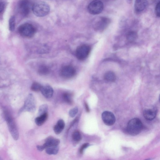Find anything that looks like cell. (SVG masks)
<instances>
[{
  "mask_svg": "<svg viewBox=\"0 0 160 160\" xmlns=\"http://www.w3.org/2000/svg\"><path fill=\"white\" fill-rule=\"evenodd\" d=\"M59 148L58 146H53L46 148V152L49 155H56L58 152Z\"/></svg>",
  "mask_w": 160,
  "mask_h": 160,
  "instance_id": "19",
  "label": "cell"
},
{
  "mask_svg": "<svg viewBox=\"0 0 160 160\" xmlns=\"http://www.w3.org/2000/svg\"><path fill=\"white\" fill-rule=\"evenodd\" d=\"M72 138L74 141L76 142H79L82 138L80 132L78 131H74L72 135Z\"/></svg>",
  "mask_w": 160,
  "mask_h": 160,
  "instance_id": "23",
  "label": "cell"
},
{
  "mask_svg": "<svg viewBox=\"0 0 160 160\" xmlns=\"http://www.w3.org/2000/svg\"><path fill=\"white\" fill-rule=\"evenodd\" d=\"M18 30L21 35L27 38L33 37L36 32L34 27L29 23H25L21 25L18 27Z\"/></svg>",
  "mask_w": 160,
  "mask_h": 160,
  "instance_id": "4",
  "label": "cell"
},
{
  "mask_svg": "<svg viewBox=\"0 0 160 160\" xmlns=\"http://www.w3.org/2000/svg\"><path fill=\"white\" fill-rule=\"evenodd\" d=\"M38 72L40 75H46L49 73V69L46 66L42 65L39 68Z\"/></svg>",
  "mask_w": 160,
  "mask_h": 160,
  "instance_id": "21",
  "label": "cell"
},
{
  "mask_svg": "<svg viewBox=\"0 0 160 160\" xmlns=\"http://www.w3.org/2000/svg\"><path fill=\"white\" fill-rule=\"evenodd\" d=\"M32 6L28 0H21L18 4L19 10L21 14L24 17L28 16L31 9H32Z\"/></svg>",
  "mask_w": 160,
  "mask_h": 160,
  "instance_id": "7",
  "label": "cell"
},
{
  "mask_svg": "<svg viewBox=\"0 0 160 160\" xmlns=\"http://www.w3.org/2000/svg\"><path fill=\"white\" fill-rule=\"evenodd\" d=\"M36 108V103L33 96L30 94L27 98L22 108V111L34 112Z\"/></svg>",
  "mask_w": 160,
  "mask_h": 160,
  "instance_id": "9",
  "label": "cell"
},
{
  "mask_svg": "<svg viewBox=\"0 0 160 160\" xmlns=\"http://www.w3.org/2000/svg\"><path fill=\"white\" fill-rule=\"evenodd\" d=\"M63 98L64 101L69 104H72V95L68 92H66L63 95Z\"/></svg>",
  "mask_w": 160,
  "mask_h": 160,
  "instance_id": "22",
  "label": "cell"
},
{
  "mask_svg": "<svg viewBox=\"0 0 160 160\" xmlns=\"http://www.w3.org/2000/svg\"><path fill=\"white\" fill-rule=\"evenodd\" d=\"M4 116L11 134L14 140H17L19 137V133L14 121L7 111L5 112Z\"/></svg>",
  "mask_w": 160,
  "mask_h": 160,
  "instance_id": "3",
  "label": "cell"
},
{
  "mask_svg": "<svg viewBox=\"0 0 160 160\" xmlns=\"http://www.w3.org/2000/svg\"><path fill=\"white\" fill-rule=\"evenodd\" d=\"M103 7V4L102 1L99 0H94L89 4L88 10L91 14H97L102 11Z\"/></svg>",
  "mask_w": 160,
  "mask_h": 160,
  "instance_id": "5",
  "label": "cell"
},
{
  "mask_svg": "<svg viewBox=\"0 0 160 160\" xmlns=\"http://www.w3.org/2000/svg\"><path fill=\"white\" fill-rule=\"evenodd\" d=\"M48 117V114L47 113L40 115L37 117L35 119V122L38 126L42 125L46 121Z\"/></svg>",
  "mask_w": 160,
  "mask_h": 160,
  "instance_id": "17",
  "label": "cell"
},
{
  "mask_svg": "<svg viewBox=\"0 0 160 160\" xmlns=\"http://www.w3.org/2000/svg\"><path fill=\"white\" fill-rule=\"evenodd\" d=\"M143 125L141 121L138 118H135L130 120L128 122L127 130L128 133L132 136H136L141 131Z\"/></svg>",
  "mask_w": 160,
  "mask_h": 160,
  "instance_id": "1",
  "label": "cell"
},
{
  "mask_svg": "<svg viewBox=\"0 0 160 160\" xmlns=\"http://www.w3.org/2000/svg\"><path fill=\"white\" fill-rule=\"evenodd\" d=\"M65 123L64 121L62 119H59L56 125L53 127V130L56 134H60L64 128Z\"/></svg>",
  "mask_w": 160,
  "mask_h": 160,
  "instance_id": "16",
  "label": "cell"
},
{
  "mask_svg": "<svg viewBox=\"0 0 160 160\" xmlns=\"http://www.w3.org/2000/svg\"><path fill=\"white\" fill-rule=\"evenodd\" d=\"M75 68L71 65H66L62 67L60 70L61 76L63 78L69 79L73 77L76 74Z\"/></svg>",
  "mask_w": 160,
  "mask_h": 160,
  "instance_id": "8",
  "label": "cell"
},
{
  "mask_svg": "<svg viewBox=\"0 0 160 160\" xmlns=\"http://www.w3.org/2000/svg\"><path fill=\"white\" fill-rule=\"evenodd\" d=\"M102 118L104 124L108 126L113 125L116 121L115 117L113 114L109 111L103 112L102 114Z\"/></svg>",
  "mask_w": 160,
  "mask_h": 160,
  "instance_id": "10",
  "label": "cell"
},
{
  "mask_svg": "<svg viewBox=\"0 0 160 160\" xmlns=\"http://www.w3.org/2000/svg\"><path fill=\"white\" fill-rule=\"evenodd\" d=\"M104 79L108 82H113L115 81L116 77L113 72L109 71L105 73L104 75Z\"/></svg>",
  "mask_w": 160,
  "mask_h": 160,
  "instance_id": "18",
  "label": "cell"
},
{
  "mask_svg": "<svg viewBox=\"0 0 160 160\" xmlns=\"http://www.w3.org/2000/svg\"><path fill=\"white\" fill-rule=\"evenodd\" d=\"M110 22V19L106 17L101 18L97 22L96 28L98 30H103L107 27Z\"/></svg>",
  "mask_w": 160,
  "mask_h": 160,
  "instance_id": "12",
  "label": "cell"
},
{
  "mask_svg": "<svg viewBox=\"0 0 160 160\" xmlns=\"http://www.w3.org/2000/svg\"><path fill=\"white\" fill-rule=\"evenodd\" d=\"M90 50L91 48L89 45H82L77 48L76 52V56L79 60H84L88 56Z\"/></svg>",
  "mask_w": 160,
  "mask_h": 160,
  "instance_id": "6",
  "label": "cell"
},
{
  "mask_svg": "<svg viewBox=\"0 0 160 160\" xmlns=\"http://www.w3.org/2000/svg\"><path fill=\"white\" fill-rule=\"evenodd\" d=\"M78 112V108L77 107H75L71 109L69 112V116L72 118H73L75 116Z\"/></svg>",
  "mask_w": 160,
  "mask_h": 160,
  "instance_id": "27",
  "label": "cell"
},
{
  "mask_svg": "<svg viewBox=\"0 0 160 160\" xmlns=\"http://www.w3.org/2000/svg\"><path fill=\"white\" fill-rule=\"evenodd\" d=\"M6 6L5 3L2 1H0V14L3 12Z\"/></svg>",
  "mask_w": 160,
  "mask_h": 160,
  "instance_id": "30",
  "label": "cell"
},
{
  "mask_svg": "<svg viewBox=\"0 0 160 160\" xmlns=\"http://www.w3.org/2000/svg\"><path fill=\"white\" fill-rule=\"evenodd\" d=\"M85 106L86 112H89L90 111L89 107L87 103L86 102L85 103Z\"/></svg>",
  "mask_w": 160,
  "mask_h": 160,
  "instance_id": "31",
  "label": "cell"
},
{
  "mask_svg": "<svg viewBox=\"0 0 160 160\" xmlns=\"http://www.w3.org/2000/svg\"><path fill=\"white\" fill-rule=\"evenodd\" d=\"M40 91L43 95L47 98H51L53 93L52 88L48 85L42 86Z\"/></svg>",
  "mask_w": 160,
  "mask_h": 160,
  "instance_id": "15",
  "label": "cell"
},
{
  "mask_svg": "<svg viewBox=\"0 0 160 160\" xmlns=\"http://www.w3.org/2000/svg\"><path fill=\"white\" fill-rule=\"evenodd\" d=\"M89 144L88 143H85L82 145L79 149L80 153L81 154H82L84 150L89 146Z\"/></svg>",
  "mask_w": 160,
  "mask_h": 160,
  "instance_id": "28",
  "label": "cell"
},
{
  "mask_svg": "<svg viewBox=\"0 0 160 160\" xmlns=\"http://www.w3.org/2000/svg\"><path fill=\"white\" fill-rule=\"evenodd\" d=\"M155 13L158 17H160V2L159 1L157 3L155 9Z\"/></svg>",
  "mask_w": 160,
  "mask_h": 160,
  "instance_id": "29",
  "label": "cell"
},
{
  "mask_svg": "<svg viewBox=\"0 0 160 160\" xmlns=\"http://www.w3.org/2000/svg\"><path fill=\"white\" fill-rule=\"evenodd\" d=\"M50 9L49 5L43 1L35 3L32 7V10L34 14L39 17H42L47 15L49 13Z\"/></svg>",
  "mask_w": 160,
  "mask_h": 160,
  "instance_id": "2",
  "label": "cell"
},
{
  "mask_svg": "<svg viewBox=\"0 0 160 160\" xmlns=\"http://www.w3.org/2000/svg\"><path fill=\"white\" fill-rule=\"evenodd\" d=\"M42 86L39 83L37 82H33L31 85V90L35 92H38L40 91Z\"/></svg>",
  "mask_w": 160,
  "mask_h": 160,
  "instance_id": "26",
  "label": "cell"
},
{
  "mask_svg": "<svg viewBox=\"0 0 160 160\" xmlns=\"http://www.w3.org/2000/svg\"><path fill=\"white\" fill-rule=\"evenodd\" d=\"M15 19L14 16H12L9 19V27L10 31H14L15 25Z\"/></svg>",
  "mask_w": 160,
  "mask_h": 160,
  "instance_id": "24",
  "label": "cell"
},
{
  "mask_svg": "<svg viewBox=\"0 0 160 160\" xmlns=\"http://www.w3.org/2000/svg\"><path fill=\"white\" fill-rule=\"evenodd\" d=\"M157 111L155 108L146 109L143 111L144 118L148 120H152L156 117Z\"/></svg>",
  "mask_w": 160,
  "mask_h": 160,
  "instance_id": "14",
  "label": "cell"
},
{
  "mask_svg": "<svg viewBox=\"0 0 160 160\" xmlns=\"http://www.w3.org/2000/svg\"><path fill=\"white\" fill-rule=\"evenodd\" d=\"M148 5L147 0H135L134 3V9L138 13L143 11Z\"/></svg>",
  "mask_w": 160,
  "mask_h": 160,
  "instance_id": "13",
  "label": "cell"
},
{
  "mask_svg": "<svg viewBox=\"0 0 160 160\" xmlns=\"http://www.w3.org/2000/svg\"><path fill=\"white\" fill-rule=\"evenodd\" d=\"M137 37V34L134 31H130L128 33L127 35V39L130 42H132L135 41Z\"/></svg>",
  "mask_w": 160,
  "mask_h": 160,
  "instance_id": "20",
  "label": "cell"
},
{
  "mask_svg": "<svg viewBox=\"0 0 160 160\" xmlns=\"http://www.w3.org/2000/svg\"><path fill=\"white\" fill-rule=\"evenodd\" d=\"M60 143V140L52 136H49L45 140V143L42 145L43 149L53 146H58Z\"/></svg>",
  "mask_w": 160,
  "mask_h": 160,
  "instance_id": "11",
  "label": "cell"
},
{
  "mask_svg": "<svg viewBox=\"0 0 160 160\" xmlns=\"http://www.w3.org/2000/svg\"><path fill=\"white\" fill-rule=\"evenodd\" d=\"M48 110V106L46 104L41 105L39 107L38 110V114L41 115L47 113Z\"/></svg>",
  "mask_w": 160,
  "mask_h": 160,
  "instance_id": "25",
  "label": "cell"
}]
</instances>
